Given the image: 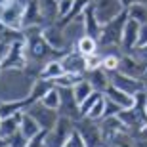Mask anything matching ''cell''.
Segmentation results:
<instances>
[{
  "label": "cell",
  "instance_id": "6da1fadb",
  "mask_svg": "<svg viewBox=\"0 0 147 147\" xmlns=\"http://www.w3.org/2000/svg\"><path fill=\"white\" fill-rule=\"evenodd\" d=\"M36 76L27 69H4L0 71V101H25L33 90Z\"/></svg>",
  "mask_w": 147,
  "mask_h": 147
},
{
  "label": "cell",
  "instance_id": "7a4b0ae2",
  "mask_svg": "<svg viewBox=\"0 0 147 147\" xmlns=\"http://www.w3.org/2000/svg\"><path fill=\"white\" fill-rule=\"evenodd\" d=\"M128 21V13L126 10L120 13L119 17H115L113 21L105 23L101 27V33L98 36V44L101 48H120V40H122V31H124V25Z\"/></svg>",
  "mask_w": 147,
  "mask_h": 147
},
{
  "label": "cell",
  "instance_id": "3957f363",
  "mask_svg": "<svg viewBox=\"0 0 147 147\" xmlns=\"http://www.w3.org/2000/svg\"><path fill=\"white\" fill-rule=\"evenodd\" d=\"M23 13H25V0H8L0 2V23L11 31L23 29Z\"/></svg>",
  "mask_w": 147,
  "mask_h": 147
},
{
  "label": "cell",
  "instance_id": "277c9868",
  "mask_svg": "<svg viewBox=\"0 0 147 147\" xmlns=\"http://www.w3.org/2000/svg\"><path fill=\"white\" fill-rule=\"evenodd\" d=\"M73 130H75V120L69 119V117L59 115V119H57V122L54 124V128L46 130L44 145L46 147H63Z\"/></svg>",
  "mask_w": 147,
  "mask_h": 147
},
{
  "label": "cell",
  "instance_id": "5b68a950",
  "mask_svg": "<svg viewBox=\"0 0 147 147\" xmlns=\"http://www.w3.org/2000/svg\"><path fill=\"white\" fill-rule=\"evenodd\" d=\"M75 128L82 136L86 147H98V145H101V143H105L99 120H90V119H86V117H80L78 120H75Z\"/></svg>",
  "mask_w": 147,
  "mask_h": 147
},
{
  "label": "cell",
  "instance_id": "8992f818",
  "mask_svg": "<svg viewBox=\"0 0 147 147\" xmlns=\"http://www.w3.org/2000/svg\"><path fill=\"white\" fill-rule=\"evenodd\" d=\"M27 54H25V40H13V42L8 44V50H6V55L2 63H0V69H25L27 67Z\"/></svg>",
  "mask_w": 147,
  "mask_h": 147
},
{
  "label": "cell",
  "instance_id": "52a82bcc",
  "mask_svg": "<svg viewBox=\"0 0 147 147\" xmlns=\"http://www.w3.org/2000/svg\"><path fill=\"white\" fill-rule=\"evenodd\" d=\"M92 8L101 25L113 21L115 17H119L124 11V6L119 0H92Z\"/></svg>",
  "mask_w": 147,
  "mask_h": 147
},
{
  "label": "cell",
  "instance_id": "ba28073f",
  "mask_svg": "<svg viewBox=\"0 0 147 147\" xmlns=\"http://www.w3.org/2000/svg\"><path fill=\"white\" fill-rule=\"evenodd\" d=\"M25 111H27V113L31 115L34 120H36L38 124H40V128H42V130H50V128H54V124L57 122V119H59V113H57V111L44 107L40 101L31 103Z\"/></svg>",
  "mask_w": 147,
  "mask_h": 147
},
{
  "label": "cell",
  "instance_id": "9c48e42d",
  "mask_svg": "<svg viewBox=\"0 0 147 147\" xmlns=\"http://www.w3.org/2000/svg\"><path fill=\"white\" fill-rule=\"evenodd\" d=\"M119 73L134 78H143L147 75V63H143L142 59H138L134 54H120L119 59Z\"/></svg>",
  "mask_w": 147,
  "mask_h": 147
},
{
  "label": "cell",
  "instance_id": "30bf717a",
  "mask_svg": "<svg viewBox=\"0 0 147 147\" xmlns=\"http://www.w3.org/2000/svg\"><path fill=\"white\" fill-rule=\"evenodd\" d=\"M111 75V84L117 86L119 90L130 94V96H138L140 92H145V84H143V78H134V76L122 75V73L115 71L109 73Z\"/></svg>",
  "mask_w": 147,
  "mask_h": 147
},
{
  "label": "cell",
  "instance_id": "8fae6325",
  "mask_svg": "<svg viewBox=\"0 0 147 147\" xmlns=\"http://www.w3.org/2000/svg\"><path fill=\"white\" fill-rule=\"evenodd\" d=\"M42 36L44 40L52 46V48L57 52V54H67L69 52V46H67V40H65V34H63V29L57 25V23H50L42 29Z\"/></svg>",
  "mask_w": 147,
  "mask_h": 147
},
{
  "label": "cell",
  "instance_id": "7c38bea8",
  "mask_svg": "<svg viewBox=\"0 0 147 147\" xmlns=\"http://www.w3.org/2000/svg\"><path fill=\"white\" fill-rule=\"evenodd\" d=\"M61 94V105H59V115L63 117H69L73 120L80 119V107H78V101L73 96V88H57Z\"/></svg>",
  "mask_w": 147,
  "mask_h": 147
},
{
  "label": "cell",
  "instance_id": "4fadbf2b",
  "mask_svg": "<svg viewBox=\"0 0 147 147\" xmlns=\"http://www.w3.org/2000/svg\"><path fill=\"white\" fill-rule=\"evenodd\" d=\"M33 25H40V27H46L50 25L48 19L44 17L40 6H38L36 0H25V13H23V29L25 27H33Z\"/></svg>",
  "mask_w": 147,
  "mask_h": 147
},
{
  "label": "cell",
  "instance_id": "5bb4252c",
  "mask_svg": "<svg viewBox=\"0 0 147 147\" xmlns=\"http://www.w3.org/2000/svg\"><path fill=\"white\" fill-rule=\"evenodd\" d=\"M61 63H63L65 73H75V75H84L86 73V57L76 50L75 52L69 50L67 54L61 55Z\"/></svg>",
  "mask_w": 147,
  "mask_h": 147
},
{
  "label": "cell",
  "instance_id": "9a60e30c",
  "mask_svg": "<svg viewBox=\"0 0 147 147\" xmlns=\"http://www.w3.org/2000/svg\"><path fill=\"white\" fill-rule=\"evenodd\" d=\"M138 40H140V25L136 21L128 19L124 25V31H122V40H120L122 54H130L138 46Z\"/></svg>",
  "mask_w": 147,
  "mask_h": 147
},
{
  "label": "cell",
  "instance_id": "2e32d148",
  "mask_svg": "<svg viewBox=\"0 0 147 147\" xmlns=\"http://www.w3.org/2000/svg\"><path fill=\"white\" fill-rule=\"evenodd\" d=\"M61 29H63V34H65V40H67L69 50H71L73 44H76L82 36H84V34H86V33H84V21H82V16L71 19V21L65 23Z\"/></svg>",
  "mask_w": 147,
  "mask_h": 147
},
{
  "label": "cell",
  "instance_id": "e0dca14e",
  "mask_svg": "<svg viewBox=\"0 0 147 147\" xmlns=\"http://www.w3.org/2000/svg\"><path fill=\"white\" fill-rule=\"evenodd\" d=\"M84 78L92 84V88L96 90V92H101V94H103L111 84V75L105 71L103 67L94 69V71H86L84 73Z\"/></svg>",
  "mask_w": 147,
  "mask_h": 147
},
{
  "label": "cell",
  "instance_id": "ac0fdd59",
  "mask_svg": "<svg viewBox=\"0 0 147 147\" xmlns=\"http://www.w3.org/2000/svg\"><path fill=\"white\" fill-rule=\"evenodd\" d=\"M103 96L107 99H111V101H115L117 105H120L122 109H130V107H134V103H136V96H130V94L122 92V90H119V88L113 86V84H109V88L103 92Z\"/></svg>",
  "mask_w": 147,
  "mask_h": 147
},
{
  "label": "cell",
  "instance_id": "d6986e66",
  "mask_svg": "<svg viewBox=\"0 0 147 147\" xmlns=\"http://www.w3.org/2000/svg\"><path fill=\"white\" fill-rule=\"evenodd\" d=\"M99 126H101V132H103V140L105 143L109 142L113 136H117L119 132H128L126 126L122 124V120L119 117H107V119H101L99 120ZM130 134V132H128Z\"/></svg>",
  "mask_w": 147,
  "mask_h": 147
},
{
  "label": "cell",
  "instance_id": "ffe728a7",
  "mask_svg": "<svg viewBox=\"0 0 147 147\" xmlns=\"http://www.w3.org/2000/svg\"><path fill=\"white\" fill-rule=\"evenodd\" d=\"M82 21H84V33L88 34V36H92L98 40L99 33H101V23L98 21V17H96V13H94V8H92V2H90V6H88L86 10H84V13H82Z\"/></svg>",
  "mask_w": 147,
  "mask_h": 147
},
{
  "label": "cell",
  "instance_id": "44dd1931",
  "mask_svg": "<svg viewBox=\"0 0 147 147\" xmlns=\"http://www.w3.org/2000/svg\"><path fill=\"white\" fill-rule=\"evenodd\" d=\"M19 132H21L27 140H33L34 136H38V134L42 132V128H40V124H38L27 111H23L21 119H19Z\"/></svg>",
  "mask_w": 147,
  "mask_h": 147
},
{
  "label": "cell",
  "instance_id": "7402d4cb",
  "mask_svg": "<svg viewBox=\"0 0 147 147\" xmlns=\"http://www.w3.org/2000/svg\"><path fill=\"white\" fill-rule=\"evenodd\" d=\"M65 73V69H63V63H61L59 57H54V59L46 61L42 65V69H40V76L38 78H44V80H54V78H57L59 75H63Z\"/></svg>",
  "mask_w": 147,
  "mask_h": 147
},
{
  "label": "cell",
  "instance_id": "603a6c76",
  "mask_svg": "<svg viewBox=\"0 0 147 147\" xmlns=\"http://www.w3.org/2000/svg\"><path fill=\"white\" fill-rule=\"evenodd\" d=\"M40 103L44 105V107H48V109H54V111H57L59 113V105H61V94H59V90L55 86H52L48 90V92L44 94L42 98L38 99Z\"/></svg>",
  "mask_w": 147,
  "mask_h": 147
},
{
  "label": "cell",
  "instance_id": "cb8c5ba5",
  "mask_svg": "<svg viewBox=\"0 0 147 147\" xmlns=\"http://www.w3.org/2000/svg\"><path fill=\"white\" fill-rule=\"evenodd\" d=\"M128 19L136 21L138 25H145L147 23V4L140 2V4H132L130 8H126Z\"/></svg>",
  "mask_w": 147,
  "mask_h": 147
},
{
  "label": "cell",
  "instance_id": "d4e9b609",
  "mask_svg": "<svg viewBox=\"0 0 147 147\" xmlns=\"http://www.w3.org/2000/svg\"><path fill=\"white\" fill-rule=\"evenodd\" d=\"M98 40L96 38H92V36H88V34H84V36L78 40V42L75 44V48H76V52H80L84 57L86 55H92V54H96L98 52Z\"/></svg>",
  "mask_w": 147,
  "mask_h": 147
},
{
  "label": "cell",
  "instance_id": "484cf974",
  "mask_svg": "<svg viewBox=\"0 0 147 147\" xmlns=\"http://www.w3.org/2000/svg\"><path fill=\"white\" fill-rule=\"evenodd\" d=\"M54 86L50 80H44V78H36L34 80V84H33V90H31V94H29V103H34V101H38V99L42 98L44 94L48 92L50 88Z\"/></svg>",
  "mask_w": 147,
  "mask_h": 147
},
{
  "label": "cell",
  "instance_id": "4316f807",
  "mask_svg": "<svg viewBox=\"0 0 147 147\" xmlns=\"http://www.w3.org/2000/svg\"><path fill=\"white\" fill-rule=\"evenodd\" d=\"M107 143H109V147H140L138 145V140L132 134H128V132H119Z\"/></svg>",
  "mask_w": 147,
  "mask_h": 147
},
{
  "label": "cell",
  "instance_id": "83f0119b",
  "mask_svg": "<svg viewBox=\"0 0 147 147\" xmlns=\"http://www.w3.org/2000/svg\"><path fill=\"white\" fill-rule=\"evenodd\" d=\"M92 92H96V90L92 88V84H90V82H88L86 78L78 80V82L75 84V86H73V96H75V99L78 101V105H80L82 101H84V99H86Z\"/></svg>",
  "mask_w": 147,
  "mask_h": 147
},
{
  "label": "cell",
  "instance_id": "f1b7e54d",
  "mask_svg": "<svg viewBox=\"0 0 147 147\" xmlns=\"http://www.w3.org/2000/svg\"><path fill=\"white\" fill-rule=\"evenodd\" d=\"M84 78V75H75V73H63V75H59L57 78H54L52 80V84H54L55 88H73L78 80H82Z\"/></svg>",
  "mask_w": 147,
  "mask_h": 147
},
{
  "label": "cell",
  "instance_id": "f546056e",
  "mask_svg": "<svg viewBox=\"0 0 147 147\" xmlns=\"http://www.w3.org/2000/svg\"><path fill=\"white\" fill-rule=\"evenodd\" d=\"M40 10H42L44 17L48 19V23L57 19V0H36Z\"/></svg>",
  "mask_w": 147,
  "mask_h": 147
},
{
  "label": "cell",
  "instance_id": "4dcf8cb0",
  "mask_svg": "<svg viewBox=\"0 0 147 147\" xmlns=\"http://www.w3.org/2000/svg\"><path fill=\"white\" fill-rule=\"evenodd\" d=\"M103 111H105V96H101V98L94 103V107L86 113V119L90 120H101L103 119Z\"/></svg>",
  "mask_w": 147,
  "mask_h": 147
},
{
  "label": "cell",
  "instance_id": "1f68e13d",
  "mask_svg": "<svg viewBox=\"0 0 147 147\" xmlns=\"http://www.w3.org/2000/svg\"><path fill=\"white\" fill-rule=\"evenodd\" d=\"M119 59H120V54H105L103 55V69L107 73H115L117 69H119Z\"/></svg>",
  "mask_w": 147,
  "mask_h": 147
},
{
  "label": "cell",
  "instance_id": "d6a6232c",
  "mask_svg": "<svg viewBox=\"0 0 147 147\" xmlns=\"http://www.w3.org/2000/svg\"><path fill=\"white\" fill-rule=\"evenodd\" d=\"M101 96H103L101 92H92V94H90V96H88V98L84 99V101H82L80 105H78V107H80V117H86V113H88L90 109H92L94 103H96V101H98V99L101 98Z\"/></svg>",
  "mask_w": 147,
  "mask_h": 147
},
{
  "label": "cell",
  "instance_id": "836d02e7",
  "mask_svg": "<svg viewBox=\"0 0 147 147\" xmlns=\"http://www.w3.org/2000/svg\"><path fill=\"white\" fill-rule=\"evenodd\" d=\"M73 2L75 0H57V21L69 17V13L73 10Z\"/></svg>",
  "mask_w": 147,
  "mask_h": 147
},
{
  "label": "cell",
  "instance_id": "e575fe53",
  "mask_svg": "<svg viewBox=\"0 0 147 147\" xmlns=\"http://www.w3.org/2000/svg\"><path fill=\"white\" fill-rule=\"evenodd\" d=\"M103 65V55L96 52L92 55H86V71H94V69H99Z\"/></svg>",
  "mask_w": 147,
  "mask_h": 147
},
{
  "label": "cell",
  "instance_id": "d590c367",
  "mask_svg": "<svg viewBox=\"0 0 147 147\" xmlns=\"http://www.w3.org/2000/svg\"><path fill=\"white\" fill-rule=\"evenodd\" d=\"M63 147H86V143H84V140H82V136L78 134V130H73L71 132V136L67 138V142Z\"/></svg>",
  "mask_w": 147,
  "mask_h": 147
},
{
  "label": "cell",
  "instance_id": "8d00e7d4",
  "mask_svg": "<svg viewBox=\"0 0 147 147\" xmlns=\"http://www.w3.org/2000/svg\"><path fill=\"white\" fill-rule=\"evenodd\" d=\"M120 111H122V107H120V105H117L115 101H111V99L105 98V111H103V119H107V117H119Z\"/></svg>",
  "mask_w": 147,
  "mask_h": 147
},
{
  "label": "cell",
  "instance_id": "74e56055",
  "mask_svg": "<svg viewBox=\"0 0 147 147\" xmlns=\"http://www.w3.org/2000/svg\"><path fill=\"white\" fill-rule=\"evenodd\" d=\"M27 143H29V140L23 136L21 132H16L13 136L8 138V145L10 147H27Z\"/></svg>",
  "mask_w": 147,
  "mask_h": 147
},
{
  "label": "cell",
  "instance_id": "f35d334b",
  "mask_svg": "<svg viewBox=\"0 0 147 147\" xmlns=\"http://www.w3.org/2000/svg\"><path fill=\"white\" fill-rule=\"evenodd\" d=\"M44 138H46V130H42L38 136H34L33 140H29L27 147H46L44 145Z\"/></svg>",
  "mask_w": 147,
  "mask_h": 147
},
{
  "label": "cell",
  "instance_id": "ab89813d",
  "mask_svg": "<svg viewBox=\"0 0 147 147\" xmlns=\"http://www.w3.org/2000/svg\"><path fill=\"white\" fill-rule=\"evenodd\" d=\"M145 44H147V23L140 25V40H138V46H145Z\"/></svg>",
  "mask_w": 147,
  "mask_h": 147
},
{
  "label": "cell",
  "instance_id": "60d3db41",
  "mask_svg": "<svg viewBox=\"0 0 147 147\" xmlns=\"http://www.w3.org/2000/svg\"><path fill=\"white\" fill-rule=\"evenodd\" d=\"M119 2H120L122 6H124V10H126V8H130L132 4H140V2H143V4H147V0H119Z\"/></svg>",
  "mask_w": 147,
  "mask_h": 147
},
{
  "label": "cell",
  "instance_id": "b9f144b4",
  "mask_svg": "<svg viewBox=\"0 0 147 147\" xmlns=\"http://www.w3.org/2000/svg\"><path fill=\"white\" fill-rule=\"evenodd\" d=\"M136 140H147V122H145V124H143V128H142V130L138 132Z\"/></svg>",
  "mask_w": 147,
  "mask_h": 147
},
{
  "label": "cell",
  "instance_id": "7bdbcfd3",
  "mask_svg": "<svg viewBox=\"0 0 147 147\" xmlns=\"http://www.w3.org/2000/svg\"><path fill=\"white\" fill-rule=\"evenodd\" d=\"M6 145H8V138L0 136V147H6Z\"/></svg>",
  "mask_w": 147,
  "mask_h": 147
},
{
  "label": "cell",
  "instance_id": "ee69618b",
  "mask_svg": "<svg viewBox=\"0 0 147 147\" xmlns=\"http://www.w3.org/2000/svg\"><path fill=\"white\" fill-rule=\"evenodd\" d=\"M138 145L140 147H147V140H138Z\"/></svg>",
  "mask_w": 147,
  "mask_h": 147
},
{
  "label": "cell",
  "instance_id": "f6af8a7d",
  "mask_svg": "<svg viewBox=\"0 0 147 147\" xmlns=\"http://www.w3.org/2000/svg\"><path fill=\"white\" fill-rule=\"evenodd\" d=\"M143 84H145V92H147V76H143Z\"/></svg>",
  "mask_w": 147,
  "mask_h": 147
},
{
  "label": "cell",
  "instance_id": "bcb514c9",
  "mask_svg": "<svg viewBox=\"0 0 147 147\" xmlns=\"http://www.w3.org/2000/svg\"><path fill=\"white\" fill-rule=\"evenodd\" d=\"M98 147H109V143H101V145H98Z\"/></svg>",
  "mask_w": 147,
  "mask_h": 147
},
{
  "label": "cell",
  "instance_id": "7dc6e473",
  "mask_svg": "<svg viewBox=\"0 0 147 147\" xmlns=\"http://www.w3.org/2000/svg\"><path fill=\"white\" fill-rule=\"evenodd\" d=\"M0 122H2V113H0Z\"/></svg>",
  "mask_w": 147,
  "mask_h": 147
},
{
  "label": "cell",
  "instance_id": "c3c4849f",
  "mask_svg": "<svg viewBox=\"0 0 147 147\" xmlns=\"http://www.w3.org/2000/svg\"><path fill=\"white\" fill-rule=\"evenodd\" d=\"M6 147H10V145H6Z\"/></svg>",
  "mask_w": 147,
  "mask_h": 147
},
{
  "label": "cell",
  "instance_id": "681fc988",
  "mask_svg": "<svg viewBox=\"0 0 147 147\" xmlns=\"http://www.w3.org/2000/svg\"><path fill=\"white\" fill-rule=\"evenodd\" d=\"M145 109H147V105H145Z\"/></svg>",
  "mask_w": 147,
  "mask_h": 147
},
{
  "label": "cell",
  "instance_id": "f907efd6",
  "mask_svg": "<svg viewBox=\"0 0 147 147\" xmlns=\"http://www.w3.org/2000/svg\"><path fill=\"white\" fill-rule=\"evenodd\" d=\"M0 103H2V101H0Z\"/></svg>",
  "mask_w": 147,
  "mask_h": 147
},
{
  "label": "cell",
  "instance_id": "816d5d0a",
  "mask_svg": "<svg viewBox=\"0 0 147 147\" xmlns=\"http://www.w3.org/2000/svg\"><path fill=\"white\" fill-rule=\"evenodd\" d=\"M145 76H147V75H145Z\"/></svg>",
  "mask_w": 147,
  "mask_h": 147
}]
</instances>
